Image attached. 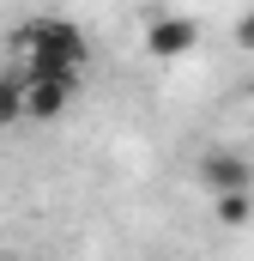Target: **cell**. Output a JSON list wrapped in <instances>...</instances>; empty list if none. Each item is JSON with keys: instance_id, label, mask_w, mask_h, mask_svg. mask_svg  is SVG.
Listing matches in <instances>:
<instances>
[{"instance_id": "obj_1", "label": "cell", "mask_w": 254, "mask_h": 261, "mask_svg": "<svg viewBox=\"0 0 254 261\" xmlns=\"http://www.w3.org/2000/svg\"><path fill=\"white\" fill-rule=\"evenodd\" d=\"M18 49H24V79H79V67H85V31L79 24H67V18H30L18 37H12Z\"/></svg>"}, {"instance_id": "obj_2", "label": "cell", "mask_w": 254, "mask_h": 261, "mask_svg": "<svg viewBox=\"0 0 254 261\" xmlns=\"http://www.w3.org/2000/svg\"><path fill=\"white\" fill-rule=\"evenodd\" d=\"M200 182L218 195H248L254 189V164L236 152V146H212V152H200Z\"/></svg>"}, {"instance_id": "obj_3", "label": "cell", "mask_w": 254, "mask_h": 261, "mask_svg": "<svg viewBox=\"0 0 254 261\" xmlns=\"http://www.w3.org/2000/svg\"><path fill=\"white\" fill-rule=\"evenodd\" d=\"M18 103H24V116L30 122H55V116H67V103L79 97V79H18Z\"/></svg>"}, {"instance_id": "obj_4", "label": "cell", "mask_w": 254, "mask_h": 261, "mask_svg": "<svg viewBox=\"0 0 254 261\" xmlns=\"http://www.w3.org/2000/svg\"><path fill=\"white\" fill-rule=\"evenodd\" d=\"M194 43H200V24H194V18H176V12H151L145 49H151L157 61H176V55H188Z\"/></svg>"}, {"instance_id": "obj_5", "label": "cell", "mask_w": 254, "mask_h": 261, "mask_svg": "<svg viewBox=\"0 0 254 261\" xmlns=\"http://www.w3.org/2000/svg\"><path fill=\"white\" fill-rule=\"evenodd\" d=\"M212 213H218V225H248L254 200H248V195H218V200H212Z\"/></svg>"}, {"instance_id": "obj_6", "label": "cell", "mask_w": 254, "mask_h": 261, "mask_svg": "<svg viewBox=\"0 0 254 261\" xmlns=\"http://www.w3.org/2000/svg\"><path fill=\"white\" fill-rule=\"evenodd\" d=\"M18 97H24V91H18V79H12V73H0V128L24 116V103H18Z\"/></svg>"}, {"instance_id": "obj_7", "label": "cell", "mask_w": 254, "mask_h": 261, "mask_svg": "<svg viewBox=\"0 0 254 261\" xmlns=\"http://www.w3.org/2000/svg\"><path fill=\"white\" fill-rule=\"evenodd\" d=\"M236 43H242V49H254V12H242V24H236Z\"/></svg>"}]
</instances>
